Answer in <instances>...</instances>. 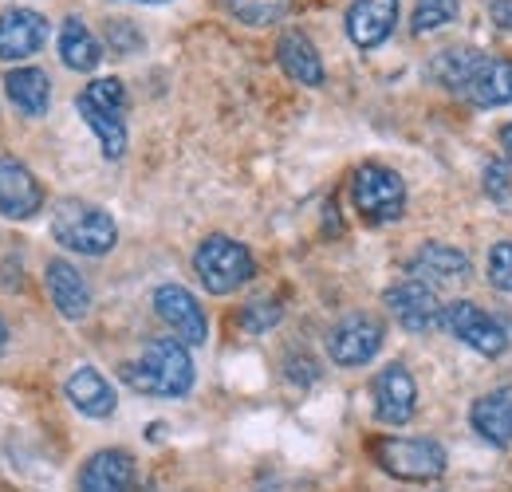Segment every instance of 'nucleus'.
Listing matches in <instances>:
<instances>
[{
	"instance_id": "nucleus-1",
	"label": "nucleus",
	"mask_w": 512,
	"mask_h": 492,
	"mask_svg": "<svg viewBox=\"0 0 512 492\" xmlns=\"http://www.w3.org/2000/svg\"><path fill=\"white\" fill-rule=\"evenodd\" d=\"M430 75L473 107L489 111L512 103V60L505 56H489L481 48H446L430 60Z\"/></svg>"
},
{
	"instance_id": "nucleus-2",
	"label": "nucleus",
	"mask_w": 512,
	"mask_h": 492,
	"mask_svg": "<svg viewBox=\"0 0 512 492\" xmlns=\"http://www.w3.org/2000/svg\"><path fill=\"white\" fill-rule=\"evenodd\" d=\"M123 382L146 398H186L193 390V359L182 339L162 335L142 347V355L123 367Z\"/></svg>"
},
{
	"instance_id": "nucleus-3",
	"label": "nucleus",
	"mask_w": 512,
	"mask_h": 492,
	"mask_svg": "<svg viewBox=\"0 0 512 492\" xmlns=\"http://www.w3.org/2000/svg\"><path fill=\"white\" fill-rule=\"evenodd\" d=\"M75 111L83 115V123L95 130L99 146H103V158H123L127 154V87L123 79L107 75V79H91L79 99H75Z\"/></svg>"
},
{
	"instance_id": "nucleus-4",
	"label": "nucleus",
	"mask_w": 512,
	"mask_h": 492,
	"mask_svg": "<svg viewBox=\"0 0 512 492\" xmlns=\"http://www.w3.org/2000/svg\"><path fill=\"white\" fill-rule=\"evenodd\" d=\"M375 465L410 485H430L446 473V449L434 437H375L371 441Z\"/></svg>"
},
{
	"instance_id": "nucleus-5",
	"label": "nucleus",
	"mask_w": 512,
	"mask_h": 492,
	"mask_svg": "<svg viewBox=\"0 0 512 492\" xmlns=\"http://www.w3.org/2000/svg\"><path fill=\"white\" fill-rule=\"evenodd\" d=\"M193 272H197V280H201L205 292L229 296V292H237V288H245L253 280L256 260L241 241L213 233V237H205L197 245V252H193Z\"/></svg>"
},
{
	"instance_id": "nucleus-6",
	"label": "nucleus",
	"mask_w": 512,
	"mask_h": 492,
	"mask_svg": "<svg viewBox=\"0 0 512 492\" xmlns=\"http://www.w3.org/2000/svg\"><path fill=\"white\" fill-rule=\"evenodd\" d=\"M52 237L79 256H107L119 241V229L107 209L91 201H64L52 213Z\"/></svg>"
},
{
	"instance_id": "nucleus-7",
	"label": "nucleus",
	"mask_w": 512,
	"mask_h": 492,
	"mask_svg": "<svg viewBox=\"0 0 512 492\" xmlns=\"http://www.w3.org/2000/svg\"><path fill=\"white\" fill-rule=\"evenodd\" d=\"M351 201H355V209H359L363 221H371V225H390V221H398L402 209H406V182H402L394 170L367 162V166H359L355 178H351Z\"/></svg>"
},
{
	"instance_id": "nucleus-8",
	"label": "nucleus",
	"mask_w": 512,
	"mask_h": 492,
	"mask_svg": "<svg viewBox=\"0 0 512 492\" xmlns=\"http://www.w3.org/2000/svg\"><path fill=\"white\" fill-rule=\"evenodd\" d=\"M442 327L457 343L473 347L477 355L485 359H501L509 351V331L501 319H493L485 308L469 304V300H457V304H446V315H442Z\"/></svg>"
},
{
	"instance_id": "nucleus-9",
	"label": "nucleus",
	"mask_w": 512,
	"mask_h": 492,
	"mask_svg": "<svg viewBox=\"0 0 512 492\" xmlns=\"http://www.w3.org/2000/svg\"><path fill=\"white\" fill-rule=\"evenodd\" d=\"M383 335L375 315H347L327 331V355L335 367H367L383 351Z\"/></svg>"
},
{
	"instance_id": "nucleus-10",
	"label": "nucleus",
	"mask_w": 512,
	"mask_h": 492,
	"mask_svg": "<svg viewBox=\"0 0 512 492\" xmlns=\"http://www.w3.org/2000/svg\"><path fill=\"white\" fill-rule=\"evenodd\" d=\"M386 308L414 335H426V331L442 327V315H446V304L438 300V288H430V284H422L414 276H406L394 288H386Z\"/></svg>"
},
{
	"instance_id": "nucleus-11",
	"label": "nucleus",
	"mask_w": 512,
	"mask_h": 492,
	"mask_svg": "<svg viewBox=\"0 0 512 492\" xmlns=\"http://www.w3.org/2000/svg\"><path fill=\"white\" fill-rule=\"evenodd\" d=\"M154 311L174 331V339H182L186 347H201L209 339V319H205V311L190 288H182V284L154 288Z\"/></svg>"
},
{
	"instance_id": "nucleus-12",
	"label": "nucleus",
	"mask_w": 512,
	"mask_h": 492,
	"mask_svg": "<svg viewBox=\"0 0 512 492\" xmlns=\"http://www.w3.org/2000/svg\"><path fill=\"white\" fill-rule=\"evenodd\" d=\"M371 398H375V418L383 426H406L418 410V386H414V374L402 367V363H390L375 374V386H371Z\"/></svg>"
},
{
	"instance_id": "nucleus-13",
	"label": "nucleus",
	"mask_w": 512,
	"mask_h": 492,
	"mask_svg": "<svg viewBox=\"0 0 512 492\" xmlns=\"http://www.w3.org/2000/svg\"><path fill=\"white\" fill-rule=\"evenodd\" d=\"M44 209V185L20 158H0V217L28 221Z\"/></svg>"
},
{
	"instance_id": "nucleus-14",
	"label": "nucleus",
	"mask_w": 512,
	"mask_h": 492,
	"mask_svg": "<svg viewBox=\"0 0 512 492\" xmlns=\"http://www.w3.org/2000/svg\"><path fill=\"white\" fill-rule=\"evenodd\" d=\"M48 44V20L32 8H8L0 16V60H32Z\"/></svg>"
},
{
	"instance_id": "nucleus-15",
	"label": "nucleus",
	"mask_w": 512,
	"mask_h": 492,
	"mask_svg": "<svg viewBox=\"0 0 512 492\" xmlns=\"http://www.w3.org/2000/svg\"><path fill=\"white\" fill-rule=\"evenodd\" d=\"M394 24H398V0H355L347 8V36L363 52L386 44Z\"/></svg>"
},
{
	"instance_id": "nucleus-16",
	"label": "nucleus",
	"mask_w": 512,
	"mask_h": 492,
	"mask_svg": "<svg viewBox=\"0 0 512 492\" xmlns=\"http://www.w3.org/2000/svg\"><path fill=\"white\" fill-rule=\"evenodd\" d=\"M406 272H410L414 280L430 284V288H442V284H457V280L469 276V256H465L461 248L442 245V241H430V245H422L414 256H410Z\"/></svg>"
},
{
	"instance_id": "nucleus-17",
	"label": "nucleus",
	"mask_w": 512,
	"mask_h": 492,
	"mask_svg": "<svg viewBox=\"0 0 512 492\" xmlns=\"http://www.w3.org/2000/svg\"><path fill=\"white\" fill-rule=\"evenodd\" d=\"M44 280H48L52 304H56V311L64 319H71V323L87 319V311H91V284L83 280V272L71 260H48Z\"/></svg>"
},
{
	"instance_id": "nucleus-18",
	"label": "nucleus",
	"mask_w": 512,
	"mask_h": 492,
	"mask_svg": "<svg viewBox=\"0 0 512 492\" xmlns=\"http://www.w3.org/2000/svg\"><path fill=\"white\" fill-rule=\"evenodd\" d=\"M134 485V457L127 449H99L87 457L79 473V492H130Z\"/></svg>"
},
{
	"instance_id": "nucleus-19",
	"label": "nucleus",
	"mask_w": 512,
	"mask_h": 492,
	"mask_svg": "<svg viewBox=\"0 0 512 492\" xmlns=\"http://www.w3.org/2000/svg\"><path fill=\"white\" fill-rule=\"evenodd\" d=\"M469 422H473V430L481 433L489 445L509 449L512 445V382L509 386L489 390L485 398H477L473 410H469Z\"/></svg>"
},
{
	"instance_id": "nucleus-20",
	"label": "nucleus",
	"mask_w": 512,
	"mask_h": 492,
	"mask_svg": "<svg viewBox=\"0 0 512 492\" xmlns=\"http://www.w3.org/2000/svg\"><path fill=\"white\" fill-rule=\"evenodd\" d=\"M64 394L71 398V406H75L79 414H87V418H111V414H115V402H119L115 390H111V382L95 367L75 370L64 382Z\"/></svg>"
},
{
	"instance_id": "nucleus-21",
	"label": "nucleus",
	"mask_w": 512,
	"mask_h": 492,
	"mask_svg": "<svg viewBox=\"0 0 512 492\" xmlns=\"http://www.w3.org/2000/svg\"><path fill=\"white\" fill-rule=\"evenodd\" d=\"M4 95H8V103H12L20 115L40 119V115H48L52 83H48V75H44L40 67H12V71L4 75Z\"/></svg>"
},
{
	"instance_id": "nucleus-22",
	"label": "nucleus",
	"mask_w": 512,
	"mask_h": 492,
	"mask_svg": "<svg viewBox=\"0 0 512 492\" xmlns=\"http://www.w3.org/2000/svg\"><path fill=\"white\" fill-rule=\"evenodd\" d=\"M276 60H280L288 79H296L304 87H320L323 83V60L304 32H284L276 40Z\"/></svg>"
},
{
	"instance_id": "nucleus-23",
	"label": "nucleus",
	"mask_w": 512,
	"mask_h": 492,
	"mask_svg": "<svg viewBox=\"0 0 512 492\" xmlns=\"http://www.w3.org/2000/svg\"><path fill=\"white\" fill-rule=\"evenodd\" d=\"M60 60L71 71H95L99 60H103L99 40L91 36V28L79 16H67L64 28H60Z\"/></svg>"
},
{
	"instance_id": "nucleus-24",
	"label": "nucleus",
	"mask_w": 512,
	"mask_h": 492,
	"mask_svg": "<svg viewBox=\"0 0 512 492\" xmlns=\"http://www.w3.org/2000/svg\"><path fill=\"white\" fill-rule=\"evenodd\" d=\"M457 12H461L457 0H418V4H414V20H410V28H414V36H430V32H438V28L453 24Z\"/></svg>"
},
{
	"instance_id": "nucleus-25",
	"label": "nucleus",
	"mask_w": 512,
	"mask_h": 492,
	"mask_svg": "<svg viewBox=\"0 0 512 492\" xmlns=\"http://www.w3.org/2000/svg\"><path fill=\"white\" fill-rule=\"evenodd\" d=\"M225 8L245 24H272L284 16L288 0H225Z\"/></svg>"
},
{
	"instance_id": "nucleus-26",
	"label": "nucleus",
	"mask_w": 512,
	"mask_h": 492,
	"mask_svg": "<svg viewBox=\"0 0 512 492\" xmlns=\"http://www.w3.org/2000/svg\"><path fill=\"white\" fill-rule=\"evenodd\" d=\"M280 304L276 300H253V304H245V311H241V327L249 331V335H264L268 327H276L280 323Z\"/></svg>"
},
{
	"instance_id": "nucleus-27",
	"label": "nucleus",
	"mask_w": 512,
	"mask_h": 492,
	"mask_svg": "<svg viewBox=\"0 0 512 492\" xmlns=\"http://www.w3.org/2000/svg\"><path fill=\"white\" fill-rule=\"evenodd\" d=\"M489 284L497 292H512V241H501L489 252Z\"/></svg>"
},
{
	"instance_id": "nucleus-28",
	"label": "nucleus",
	"mask_w": 512,
	"mask_h": 492,
	"mask_svg": "<svg viewBox=\"0 0 512 492\" xmlns=\"http://www.w3.org/2000/svg\"><path fill=\"white\" fill-rule=\"evenodd\" d=\"M485 193H489L493 201H501V205H512V178L501 162L485 166Z\"/></svg>"
},
{
	"instance_id": "nucleus-29",
	"label": "nucleus",
	"mask_w": 512,
	"mask_h": 492,
	"mask_svg": "<svg viewBox=\"0 0 512 492\" xmlns=\"http://www.w3.org/2000/svg\"><path fill=\"white\" fill-rule=\"evenodd\" d=\"M489 16H493L497 28L512 32V0H493V4H489Z\"/></svg>"
},
{
	"instance_id": "nucleus-30",
	"label": "nucleus",
	"mask_w": 512,
	"mask_h": 492,
	"mask_svg": "<svg viewBox=\"0 0 512 492\" xmlns=\"http://www.w3.org/2000/svg\"><path fill=\"white\" fill-rule=\"evenodd\" d=\"M501 146H505V162L512 166V123L501 130Z\"/></svg>"
},
{
	"instance_id": "nucleus-31",
	"label": "nucleus",
	"mask_w": 512,
	"mask_h": 492,
	"mask_svg": "<svg viewBox=\"0 0 512 492\" xmlns=\"http://www.w3.org/2000/svg\"><path fill=\"white\" fill-rule=\"evenodd\" d=\"M4 347H8V323L0 319V351H4Z\"/></svg>"
},
{
	"instance_id": "nucleus-32",
	"label": "nucleus",
	"mask_w": 512,
	"mask_h": 492,
	"mask_svg": "<svg viewBox=\"0 0 512 492\" xmlns=\"http://www.w3.org/2000/svg\"><path fill=\"white\" fill-rule=\"evenodd\" d=\"M134 4H162V0H134Z\"/></svg>"
}]
</instances>
